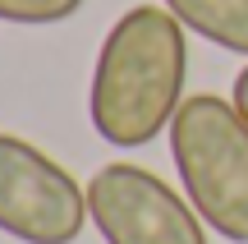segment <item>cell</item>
<instances>
[{
    "label": "cell",
    "mask_w": 248,
    "mask_h": 244,
    "mask_svg": "<svg viewBox=\"0 0 248 244\" xmlns=\"http://www.w3.org/2000/svg\"><path fill=\"white\" fill-rule=\"evenodd\" d=\"M88 217L106 244H207L188 194L133 162H110L88 180Z\"/></svg>",
    "instance_id": "277c9868"
},
{
    "label": "cell",
    "mask_w": 248,
    "mask_h": 244,
    "mask_svg": "<svg viewBox=\"0 0 248 244\" xmlns=\"http://www.w3.org/2000/svg\"><path fill=\"white\" fill-rule=\"evenodd\" d=\"M170 157L198 217L216 235L248 244V120L216 92L184 97L170 120Z\"/></svg>",
    "instance_id": "7a4b0ae2"
},
{
    "label": "cell",
    "mask_w": 248,
    "mask_h": 244,
    "mask_svg": "<svg viewBox=\"0 0 248 244\" xmlns=\"http://www.w3.org/2000/svg\"><path fill=\"white\" fill-rule=\"evenodd\" d=\"M83 9V0H0V23H18V28H46V23H64Z\"/></svg>",
    "instance_id": "8992f818"
},
{
    "label": "cell",
    "mask_w": 248,
    "mask_h": 244,
    "mask_svg": "<svg viewBox=\"0 0 248 244\" xmlns=\"http://www.w3.org/2000/svg\"><path fill=\"white\" fill-rule=\"evenodd\" d=\"M230 101L244 111V120H248V65L239 69V79H234V97H230Z\"/></svg>",
    "instance_id": "52a82bcc"
},
{
    "label": "cell",
    "mask_w": 248,
    "mask_h": 244,
    "mask_svg": "<svg viewBox=\"0 0 248 244\" xmlns=\"http://www.w3.org/2000/svg\"><path fill=\"white\" fill-rule=\"evenodd\" d=\"M88 184L18 134H0V230L18 244H74L88 226Z\"/></svg>",
    "instance_id": "3957f363"
},
{
    "label": "cell",
    "mask_w": 248,
    "mask_h": 244,
    "mask_svg": "<svg viewBox=\"0 0 248 244\" xmlns=\"http://www.w3.org/2000/svg\"><path fill=\"white\" fill-rule=\"evenodd\" d=\"M188 28L166 5H133L101 37L88 83V120L110 147H147L184 106Z\"/></svg>",
    "instance_id": "6da1fadb"
},
{
    "label": "cell",
    "mask_w": 248,
    "mask_h": 244,
    "mask_svg": "<svg viewBox=\"0 0 248 244\" xmlns=\"http://www.w3.org/2000/svg\"><path fill=\"white\" fill-rule=\"evenodd\" d=\"M161 5L202 42L248 55V0H161Z\"/></svg>",
    "instance_id": "5b68a950"
}]
</instances>
